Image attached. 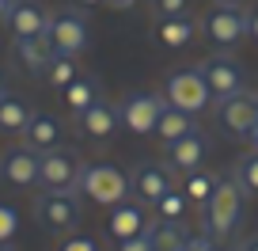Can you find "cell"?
<instances>
[{
  "instance_id": "obj_19",
  "label": "cell",
  "mask_w": 258,
  "mask_h": 251,
  "mask_svg": "<svg viewBox=\"0 0 258 251\" xmlns=\"http://www.w3.org/2000/svg\"><path fill=\"white\" fill-rule=\"evenodd\" d=\"M16 57L23 61V69L27 73H46L49 69V61H53V46H49V38L46 34H34V38H16Z\"/></svg>"
},
{
  "instance_id": "obj_39",
  "label": "cell",
  "mask_w": 258,
  "mask_h": 251,
  "mask_svg": "<svg viewBox=\"0 0 258 251\" xmlns=\"http://www.w3.org/2000/svg\"><path fill=\"white\" fill-rule=\"evenodd\" d=\"M76 4H103V0H76Z\"/></svg>"
},
{
  "instance_id": "obj_2",
  "label": "cell",
  "mask_w": 258,
  "mask_h": 251,
  "mask_svg": "<svg viewBox=\"0 0 258 251\" xmlns=\"http://www.w3.org/2000/svg\"><path fill=\"white\" fill-rule=\"evenodd\" d=\"M34 217L49 236H69L76 232L84 210H80V190H42L34 198Z\"/></svg>"
},
{
  "instance_id": "obj_36",
  "label": "cell",
  "mask_w": 258,
  "mask_h": 251,
  "mask_svg": "<svg viewBox=\"0 0 258 251\" xmlns=\"http://www.w3.org/2000/svg\"><path fill=\"white\" fill-rule=\"evenodd\" d=\"M247 145H250V148H254V153H258V118H254V130L247 133Z\"/></svg>"
},
{
  "instance_id": "obj_4",
  "label": "cell",
  "mask_w": 258,
  "mask_h": 251,
  "mask_svg": "<svg viewBox=\"0 0 258 251\" xmlns=\"http://www.w3.org/2000/svg\"><path fill=\"white\" fill-rule=\"evenodd\" d=\"M202 31H205V38H209L213 46L235 49L250 34V12L243 8V4H217V8L205 12Z\"/></svg>"
},
{
  "instance_id": "obj_11",
  "label": "cell",
  "mask_w": 258,
  "mask_h": 251,
  "mask_svg": "<svg viewBox=\"0 0 258 251\" xmlns=\"http://www.w3.org/2000/svg\"><path fill=\"white\" fill-rule=\"evenodd\" d=\"M254 118H258V95L254 91H239V95L217 103L220 130H224L228 137H235V141H247V133L254 130Z\"/></svg>"
},
{
  "instance_id": "obj_17",
  "label": "cell",
  "mask_w": 258,
  "mask_h": 251,
  "mask_svg": "<svg viewBox=\"0 0 258 251\" xmlns=\"http://www.w3.org/2000/svg\"><path fill=\"white\" fill-rule=\"evenodd\" d=\"M19 137H23V148H31V153H49V148H61L64 126L53 118V114H34Z\"/></svg>"
},
{
  "instance_id": "obj_5",
  "label": "cell",
  "mask_w": 258,
  "mask_h": 251,
  "mask_svg": "<svg viewBox=\"0 0 258 251\" xmlns=\"http://www.w3.org/2000/svg\"><path fill=\"white\" fill-rule=\"evenodd\" d=\"M163 99L171 107H178V111L194 114V118L213 107V91L205 84L202 69H178V73H171L167 84H163Z\"/></svg>"
},
{
  "instance_id": "obj_41",
  "label": "cell",
  "mask_w": 258,
  "mask_h": 251,
  "mask_svg": "<svg viewBox=\"0 0 258 251\" xmlns=\"http://www.w3.org/2000/svg\"><path fill=\"white\" fill-rule=\"evenodd\" d=\"M0 251H12V247H8V243H0Z\"/></svg>"
},
{
  "instance_id": "obj_34",
  "label": "cell",
  "mask_w": 258,
  "mask_h": 251,
  "mask_svg": "<svg viewBox=\"0 0 258 251\" xmlns=\"http://www.w3.org/2000/svg\"><path fill=\"white\" fill-rule=\"evenodd\" d=\"M247 38L258 42V8H250V34H247Z\"/></svg>"
},
{
  "instance_id": "obj_28",
  "label": "cell",
  "mask_w": 258,
  "mask_h": 251,
  "mask_svg": "<svg viewBox=\"0 0 258 251\" xmlns=\"http://www.w3.org/2000/svg\"><path fill=\"white\" fill-rule=\"evenodd\" d=\"M19 232V210L8 202H0V243H12Z\"/></svg>"
},
{
  "instance_id": "obj_12",
  "label": "cell",
  "mask_w": 258,
  "mask_h": 251,
  "mask_svg": "<svg viewBox=\"0 0 258 251\" xmlns=\"http://www.w3.org/2000/svg\"><path fill=\"white\" fill-rule=\"evenodd\" d=\"M209 148H213L209 133L194 130V133H186V137H178V141H171V145H167V168L190 175V171H198V168L205 164Z\"/></svg>"
},
{
  "instance_id": "obj_3",
  "label": "cell",
  "mask_w": 258,
  "mask_h": 251,
  "mask_svg": "<svg viewBox=\"0 0 258 251\" xmlns=\"http://www.w3.org/2000/svg\"><path fill=\"white\" fill-rule=\"evenodd\" d=\"M84 198H91L95 206H118L125 198H133V186H129V175L114 164H84L80 171V186H76Z\"/></svg>"
},
{
  "instance_id": "obj_9",
  "label": "cell",
  "mask_w": 258,
  "mask_h": 251,
  "mask_svg": "<svg viewBox=\"0 0 258 251\" xmlns=\"http://www.w3.org/2000/svg\"><path fill=\"white\" fill-rule=\"evenodd\" d=\"M129 186H133L137 202L156 206L167 190H175V171L167 168V160H141L137 168L129 171Z\"/></svg>"
},
{
  "instance_id": "obj_26",
  "label": "cell",
  "mask_w": 258,
  "mask_h": 251,
  "mask_svg": "<svg viewBox=\"0 0 258 251\" xmlns=\"http://www.w3.org/2000/svg\"><path fill=\"white\" fill-rule=\"evenodd\" d=\"M76 76H80V65H76V57H61V54H57L53 61H49V69H46V80L53 84V88H61V91L69 88Z\"/></svg>"
},
{
  "instance_id": "obj_29",
  "label": "cell",
  "mask_w": 258,
  "mask_h": 251,
  "mask_svg": "<svg viewBox=\"0 0 258 251\" xmlns=\"http://www.w3.org/2000/svg\"><path fill=\"white\" fill-rule=\"evenodd\" d=\"M152 8L160 19H175V16H190V0H156Z\"/></svg>"
},
{
  "instance_id": "obj_1",
  "label": "cell",
  "mask_w": 258,
  "mask_h": 251,
  "mask_svg": "<svg viewBox=\"0 0 258 251\" xmlns=\"http://www.w3.org/2000/svg\"><path fill=\"white\" fill-rule=\"evenodd\" d=\"M243 206H247V190L239 186V179L235 175L217 179V190H213V198L205 202V217H202L205 232H209L217 243L228 240L243 221Z\"/></svg>"
},
{
  "instance_id": "obj_27",
  "label": "cell",
  "mask_w": 258,
  "mask_h": 251,
  "mask_svg": "<svg viewBox=\"0 0 258 251\" xmlns=\"http://www.w3.org/2000/svg\"><path fill=\"white\" fill-rule=\"evenodd\" d=\"M235 179H239V186L247 190V194H258V153L250 148L247 156H239L235 160V171H232Z\"/></svg>"
},
{
  "instance_id": "obj_24",
  "label": "cell",
  "mask_w": 258,
  "mask_h": 251,
  "mask_svg": "<svg viewBox=\"0 0 258 251\" xmlns=\"http://www.w3.org/2000/svg\"><path fill=\"white\" fill-rule=\"evenodd\" d=\"M213 190H217V175H209V171H190L186 175V183H182V194L190 198V206H202L205 210V202L213 198Z\"/></svg>"
},
{
  "instance_id": "obj_18",
  "label": "cell",
  "mask_w": 258,
  "mask_h": 251,
  "mask_svg": "<svg viewBox=\"0 0 258 251\" xmlns=\"http://www.w3.org/2000/svg\"><path fill=\"white\" fill-rule=\"evenodd\" d=\"M198 31H202V19H194V16L156 19V42H160V46H167V49H186V46H194Z\"/></svg>"
},
{
  "instance_id": "obj_8",
  "label": "cell",
  "mask_w": 258,
  "mask_h": 251,
  "mask_svg": "<svg viewBox=\"0 0 258 251\" xmlns=\"http://www.w3.org/2000/svg\"><path fill=\"white\" fill-rule=\"evenodd\" d=\"M163 107H167V99H163L160 91H129V95L118 103L121 130H125V133H137V137L152 133L156 122H160V114H163Z\"/></svg>"
},
{
  "instance_id": "obj_7",
  "label": "cell",
  "mask_w": 258,
  "mask_h": 251,
  "mask_svg": "<svg viewBox=\"0 0 258 251\" xmlns=\"http://www.w3.org/2000/svg\"><path fill=\"white\" fill-rule=\"evenodd\" d=\"M84 160L73 148H49L38 153V186L42 190H76L80 186Z\"/></svg>"
},
{
  "instance_id": "obj_38",
  "label": "cell",
  "mask_w": 258,
  "mask_h": 251,
  "mask_svg": "<svg viewBox=\"0 0 258 251\" xmlns=\"http://www.w3.org/2000/svg\"><path fill=\"white\" fill-rule=\"evenodd\" d=\"M0 95H8V91H4V73H0Z\"/></svg>"
},
{
  "instance_id": "obj_15",
  "label": "cell",
  "mask_w": 258,
  "mask_h": 251,
  "mask_svg": "<svg viewBox=\"0 0 258 251\" xmlns=\"http://www.w3.org/2000/svg\"><path fill=\"white\" fill-rule=\"evenodd\" d=\"M0 179L8 186H34L38 183V153H31V148L0 153Z\"/></svg>"
},
{
  "instance_id": "obj_32",
  "label": "cell",
  "mask_w": 258,
  "mask_h": 251,
  "mask_svg": "<svg viewBox=\"0 0 258 251\" xmlns=\"http://www.w3.org/2000/svg\"><path fill=\"white\" fill-rule=\"evenodd\" d=\"M182 251H220V247H217V240H213L209 232H202V236H190Z\"/></svg>"
},
{
  "instance_id": "obj_30",
  "label": "cell",
  "mask_w": 258,
  "mask_h": 251,
  "mask_svg": "<svg viewBox=\"0 0 258 251\" xmlns=\"http://www.w3.org/2000/svg\"><path fill=\"white\" fill-rule=\"evenodd\" d=\"M57 251H99V240L95 236H69Z\"/></svg>"
},
{
  "instance_id": "obj_21",
  "label": "cell",
  "mask_w": 258,
  "mask_h": 251,
  "mask_svg": "<svg viewBox=\"0 0 258 251\" xmlns=\"http://www.w3.org/2000/svg\"><path fill=\"white\" fill-rule=\"evenodd\" d=\"M103 99V84H99V76H88V73H80L69 88H64V107L73 114H84L91 103H99Z\"/></svg>"
},
{
  "instance_id": "obj_31",
  "label": "cell",
  "mask_w": 258,
  "mask_h": 251,
  "mask_svg": "<svg viewBox=\"0 0 258 251\" xmlns=\"http://www.w3.org/2000/svg\"><path fill=\"white\" fill-rule=\"evenodd\" d=\"M118 251H156V247L148 240V232H141V236H129V240H118Z\"/></svg>"
},
{
  "instance_id": "obj_20",
  "label": "cell",
  "mask_w": 258,
  "mask_h": 251,
  "mask_svg": "<svg viewBox=\"0 0 258 251\" xmlns=\"http://www.w3.org/2000/svg\"><path fill=\"white\" fill-rule=\"evenodd\" d=\"M194 130H198V118L167 103V107H163V114H160V122H156V130H152V133L163 141V145H171V141L186 137V133H194Z\"/></svg>"
},
{
  "instance_id": "obj_23",
  "label": "cell",
  "mask_w": 258,
  "mask_h": 251,
  "mask_svg": "<svg viewBox=\"0 0 258 251\" xmlns=\"http://www.w3.org/2000/svg\"><path fill=\"white\" fill-rule=\"evenodd\" d=\"M34 111L19 95H0V133H23Z\"/></svg>"
},
{
  "instance_id": "obj_13",
  "label": "cell",
  "mask_w": 258,
  "mask_h": 251,
  "mask_svg": "<svg viewBox=\"0 0 258 251\" xmlns=\"http://www.w3.org/2000/svg\"><path fill=\"white\" fill-rule=\"evenodd\" d=\"M76 130H80L88 141H106V137H114V130H121L118 103H110V99L91 103L84 114H76Z\"/></svg>"
},
{
  "instance_id": "obj_10",
  "label": "cell",
  "mask_w": 258,
  "mask_h": 251,
  "mask_svg": "<svg viewBox=\"0 0 258 251\" xmlns=\"http://www.w3.org/2000/svg\"><path fill=\"white\" fill-rule=\"evenodd\" d=\"M202 76H205V84H209V91H213V103H220V99H232V95H239V91H247V88H243L247 73H243V65L235 61V57H228V54L205 57V61H202Z\"/></svg>"
},
{
  "instance_id": "obj_40",
  "label": "cell",
  "mask_w": 258,
  "mask_h": 251,
  "mask_svg": "<svg viewBox=\"0 0 258 251\" xmlns=\"http://www.w3.org/2000/svg\"><path fill=\"white\" fill-rule=\"evenodd\" d=\"M217 4H243V0H217Z\"/></svg>"
},
{
  "instance_id": "obj_25",
  "label": "cell",
  "mask_w": 258,
  "mask_h": 251,
  "mask_svg": "<svg viewBox=\"0 0 258 251\" xmlns=\"http://www.w3.org/2000/svg\"><path fill=\"white\" fill-rule=\"evenodd\" d=\"M152 210H156V217H160V221H182L186 210H190V198L182 194V186H175V190H167Z\"/></svg>"
},
{
  "instance_id": "obj_33",
  "label": "cell",
  "mask_w": 258,
  "mask_h": 251,
  "mask_svg": "<svg viewBox=\"0 0 258 251\" xmlns=\"http://www.w3.org/2000/svg\"><path fill=\"white\" fill-rule=\"evenodd\" d=\"M103 4H106V8H114V12H129L137 0H103Z\"/></svg>"
},
{
  "instance_id": "obj_6",
  "label": "cell",
  "mask_w": 258,
  "mask_h": 251,
  "mask_svg": "<svg viewBox=\"0 0 258 251\" xmlns=\"http://www.w3.org/2000/svg\"><path fill=\"white\" fill-rule=\"evenodd\" d=\"M46 38H49V46H53V54H61V57L84 54V49L91 46L88 16H84V12H76V8H64V12H57V16H49Z\"/></svg>"
},
{
  "instance_id": "obj_35",
  "label": "cell",
  "mask_w": 258,
  "mask_h": 251,
  "mask_svg": "<svg viewBox=\"0 0 258 251\" xmlns=\"http://www.w3.org/2000/svg\"><path fill=\"white\" fill-rule=\"evenodd\" d=\"M235 251H258V236H250V240H243Z\"/></svg>"
},
{
  "instance_id": "obj_22",
  "label": "cell",
  "mask_w": 258,
  "mask_h": 251,
  "mask_svg": "<svg viewBox=\"0 0 258 251\" xmlns=\"http://www.w3.org/2000/svg\"><path fill=\"white\" fill-rule=\"evenodd\" d=\"M145 232H148V240H152L156 251H182L186 240H190V232H186L182 221H160V217H152V225H148Z\"/></svg>"
},
{
  "instance_id": "obj_37",
  "label": "cell",
  "mask_w": 258,
  "mask_h": 251,
  "mask_svg": "<svg viewBox=\"0 0 258 251\" xmlns=\"http://www.w3.org/2000/svg\"><path fill=\"white\" fill-rule=\"evenodd\" d=\"M16 4V0H0V19H8V8Z\"/></svg>"
},
{
  "instance_id": "obj_14",
  "label": "cell",
  "mask_w": 258,
  "mask_h": 251,
  "mask_svg": "<svg viewBox=\"0 0 258 251\" xmlns=\"http://www.w3.org/2000/svg\"><path fill=\"white\" fill-rule=\"evenodd\" d=\"M148 225H152V217H148V206L137 202V198H125V202L110 206V217H106V232H110L114 240L141 236Z\"/></svg>"
},
{
  "instance_id": "obj_16",
  "label": "cell",
  "mask_w": 258,
  "mask_h": 251,
  "mask_svg": "<svg viewBox=\"0 0 258 251\" xmlns=\"http://www.w3.org/2000/svg\"><path fill=\"white\" fill-rule=\"evenodd\" d=\"M4 23L12 27L16 38H34V34H46L49 31V12L34 0H16L8 8V19Z\"/></svg>"
}]
</instances>
